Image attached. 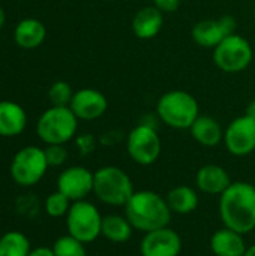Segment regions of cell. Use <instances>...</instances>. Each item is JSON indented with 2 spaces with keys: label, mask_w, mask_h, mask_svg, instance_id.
I'll use <instances>...</instances> for the list:
<instances>
[{
  "label": "cell",
  "mask_w": 255,
  "mask_h": 256,
  "mask_svg": "<svg viewBox=\"0 0 255 256\" xmlns=\"http://www.w3.org/2000/svg\"><path fill=\"white\" fill-rule=\"evenodd\" d=\"M141 256H179L183 249L182 237L170 226L146 232L140 242Z\"/></svg>",
  "instance_id": "8fae6325"
},
{
  "label": "cell",
  "mask_w": 255,
  "mask_h": 256,
  "mask_svg": "<svg viewBox=\"0 0 255 256\" xmlns=\"http://www.w3.org/2000/svg\"><path fill=\"white\" fill-rule=\"evenodd\" d=\"M45 152L36 146H27L20 148L11 162L9 172L12 180L23 188H32L38 184L48 170Z\"/></svg>",
  "instance_id": "52a82bcc"
},
{
  "label": "cell",
  "mask_w": 255,
  "mask_h": 256,
  "mask_svg": "<svg viewBox=\"0 0 255 256\" xmlns=\"http://www.w3.org/2000/svg\"><path fill=\"white\" fill-rule=\"evenodd\" d=\"M77 147L80 150V153L83 156H87L90 153H93L95 147H96V140L93 135L90 134H84V135H80L77 138Z\"/></svg>",
  "instance_id": "83f0119b"
},
{
  "label": "cell",
  "mask_w": 255,
  "mask_h": 256,
  "mask_svg": "<svg viewBox=\"0 0 255 256\" xmlns=\"http://www.w3.org/2000/svg\"><path fill=\"white\" fill-rule=\"evenodd\" d=\"M47 38V28L42 21L36 18H26L15 26L14 40L23 50L38 48Z\"/></svg>",
  "instance_id": "d6986e66"
},
{
  "label": "cell",
  "mask_w": 255,
  "mask_h": 256,
  "mask_svg": "<svg viewBox=\"0 0 255 256\" xmlns=\"http://www.w3.org/2000/svg\"><path fill=\"white\" fill-rule=\"evenodd\" d=\"M164 12L156 6H144L132 18V32L138 39H153L164 26Z\"/></svg>",
  "instance_id": "ac0fdd59"
},
{
  "label": "cell",
  "mask_w": 255,
  "mask_h": 256,
  "mask_svg": "<svg viewBox=\"0 0 255 256\" xmlns=\"http://www.w3.org/2000/svg\"><path fill=\"white\" fill-rule=\"evenodd\" d=\"M123 208L134 230L143 234L170 226L173 218L165 196L153 190H135Z\"/></svg>",
  "instance_id": "7a4b0ae2"
},
{
  "label": "cell",
  "mask_w": 255,
  "mask_h": 256,
  "mask_svg": "<svg viewBox=\"0 0 255 256\" xmlns=\"http://www.w3.org/2000/svg\"><path fill=\"white\" fill-rule=\"evenodd\" d=\"M74 93L75 92L72 90L69 82H66V81H56L48 88V99H50L53 106H69Z\"/></svg>",
  "instance_id": "484cf974"
},
{
  "label": "cell",
  "mask_w": 255,
  "mask_h": 256,
  "mask_svg": "<svg viewBox=\"0 0 255 256\" xmlns=\"http://www.w3.org/2000/svg\"><path fill=\"white\" fill-rule=\"evenodd\" d=\"M69 108L78 120L93 122L105 114L108 100L105 94L96 88H81L74 93Z\"/></svg>",
  "instance_id": "5bb4252c"
},
{
  "label": "cell",
  "mask_w": 255,
  "mask_h": 256,
  "mask_svg": "<svg viewBox=\"0 0 255 256\" xmlns=\"http://www.w3.org/2000/svg\"><path fill=\"white\" fill-rule=\"evenodd\" d=\"M126 152L131 160H134L137 165H153L162 152V142L156 128L147 126L144 123L132 128L126 136Z\"/></svg>",
  "instance_id": "9c48e42d"
},
{
  "label": "cell",
  "mask_w": 255,
  "mask_h": 256,
  "mask_svg": "<svg viewBox=\"0 0 255 256\" xmlns=\"http://www.w3.org/2000/svg\"><path fill=\"white\" fill-rule=\"evenodd\" d=\"M254 20H255V6H254Z\"/></svg>",
  "instance_id": "836d02e7"
},
{
  "label": "cell",
  "mask_w": 255,
  "mask_h": 256,
  "mask_svg": "<svg viewBox=\"0 0 255 256\" xmlns=\"http://www.w3.org/2000/svg\"><path fill=\"white\" fill-rule=\"evenodd\" d=\"M27 114L24 108L12 100H0V136L14 138L24 132Z\"/></svg>",
  "instance_id": "e0dca14e"
},
{
  "label": "cell",
  "mask_w": 255,
  "mask_h": 256,
  "mask_svg": "<svg viewBox=\"0 0 255 256\" xmlns=\"http://www.w3.org/2000/svg\"><path fill=\"white\" fill-rule=\"evenodd\" d=\"M219 218L224 226L246 236L255 230V186L233 182L219 196Z\"/></svg>",
  "instance_id": "6da1fadb"
},
{
  "label": "cell",
  "mask_w": 255,
  "mask_h": 256,
  "mask_svg": "<svg viewBox=\"0 0 255 256\" xmlns=\"http://www.w3.org/2000/svg\"><path fill=\"white\" fill-rule=\"evenodd\" d=\"M209 246L213 256H243L248 249L243 236L227 226L212 234Z\"/></svg>",
  "instance_id": "2e32d148"
},
{
  "label": "cell",
  "mask_w": 255,
  "mask_h": 256,
  "mask_svg": "<svg viewBox=\"0 0 255 256\" xmlns=\"http://www.w3.org/2000/svg\"><path fill=\"white\" fill-rule=\"evenodd\" d=\"M51 250H53L54 256H89L86 244L81 243L80 240L74 238L69 234L59 237L53 243Z\"/></svg>",
  "instance_id": "cb8c5ba5"
},
{
  "label": "cell",
  "mask_w": 255,
  "mask_h": 256,
  "mask_svg": "<svg viewBox=\"0 0 255 256\" xmlns=\"http://www.w3.org/2000/svg\"><path fill=\"white\" fill-rule=\"evenodd\" d=\"M78 129V118L69 106H53L45 110L36 122L38 138L50 144H66Z\"/></svg>",
  "instance_id": "5b68a950"
},
{
  "label": "cell",
  "mask_w": 255,
  "mask_h": 256,
  "mask_svg": "<svg viewBox=\"0 0 255 256\" xmlns=\"http://www.w3.org/2000/svg\"><path fill=\"white\" fill-rule=\"evenodd\" d=\"M161 12H176L180 6V0H152Z\"/></svg>",
  "instance_id": "f1b7e54d"
},
{
  "label": "cell",
  "mask_w": 255,
  "mask_h": 256,
  "mask_svg": "<svg viewBox=\"0 0 255 256\" xmlns=\"http://www.w3.org/2000/svg\"><path fill=\"white\" fill-rule=\"evenodd\" d=\"M224 146L236 158H245L255 152V120L248 116L234 118L224 129Z\"/></svg>",
  "instance_id": "30bf717a"
},
{
  "label": "cell",
  "mask_w": 255,
  "mask_h": 256,
  "mask_svg": "<svg viewBox=\"0 0 255 256\" xmlns=\"http://www.w3.org/2000/svg\"><path fill=\"white\" fill-rule=\"evenodd\" d=\"M231 177L221 165L209 164L201 166L195 176V186L200 192L212 196H221L231 184Z\"/></svg>",
  "instance_id": "9a60e30c"
},
{
  "label": "cell",
  "mask_w": 255,
  "mask_h": 256,
  "mask_svg": "<svg viewBox=\"0 0 255 256\" xmlns=\"http://www.w3.org/2000/svg\"><path fill=\"white\" fill-rule=\"evenodd\" d=\"M134 234V226L131 225V222L128 220V218L123 214H107L102 219V231H101V237H104L105 240L116 243V244H122L131 240Z\"/></svg>",
  "instance_id": "7402d4cb"
},
{
  "label": "cell",
  "mask_w": 255,
  "mask_h": 256,
  "mask_svg": "<svg viewBox=\"0 0 255 256\" xmlns=\"http://www.w3.org/2000/svg\"><path fill=\"white\" fill-rule=\"evenodd\" d=\"M71 206H72V201L66 195H63L62 192L56 190L45 198L44 210L50 218L60 219V218H66Z\"/></svg>",
  "instance_id": "d4e9b609"
},
{
  "label": "cell",
  "mask_w": 255,
  "mask_h": 256,
  "mask_svg": "<svg viewBox=\"0 0 255 256\" xmlns=\"http://www.w3.org/2000/svg\"><path fill=\"white\" fill-rule=\"evenodd\" d=\"M95 172L81 165L65 168L57 177V190L66 195L72 202L86 200L93 194Z\"/></svg>",
  "instance_id": "7c38bea8"
},
{
  "label": "cell",
  "mask_w": 255,
  "mask_h": 256,
  "mask_svg": "<svg viewBox=\"0 0 255 256\" xmlns=\"http://www.w3.org/2000/svg\"><path fill=\"white\" fill-rule=\"evenodd\" d=\"M44 152H45L48 166H53V168L65 165V162L68 160V156H69L65 144H50L44 148Z\"/></svg>",
  "instance_id": "4316f807"
},
{
  "label": "cell",
  "mask_w": 255,
  "mask_h": 256,
  "mask_svg": "<svg viewBox=\"0 0 255 256\" xmlns=\"http://www.w3.org/2000/svg\"><path fill=\"white\" fill-rule=\"evenodd\" d=\"M158 118L173 129H188L200 116L197 99L185 90H171L164 93L156 104Z\"/></svg>",
  "instance_id": "3957f363"
},
{
  "label": "cell",
  "mask_w": 255,
  "mask_h": 256,
  "mask_svg": "<svg viewBox=\"0 0 255 256\" xmlns=\"http://www.w3.org/2000/svg\"><path fill=\"white\" fill-rule=\"evenodd\" d=\"M191 136L203 147H216L224 141V129L210 116H198L189 128Z\"/></svg>",
  "instance_id": "ffe728a7"
},
{
  "label": "cell",
  "mask_w": 255,
  "mask_h": 256,
  "mask_svg": "<svg viewBox=\"0 0 255 256\" xmlns=\"http://www.w3.org/2000/svg\"><path fill=\"white\" fill-rule=\"evenodd\" d=\"M5 22H6V12H5V9L0 6V28L5 26Z\"/></svg>",
  "instance_id": "1f68e13d"
},
{
  "label": "cell",
  "mask_w": 255,
  "mask_h": 256,
  "mask_svg": "<svg viewBox=\"0 0 255 256\" xmlns=\"http://www.w3.org/2000/svg\"><path fill=\"white\" fill-rule=\"evenodd\" d=\"M30 240L21 231H8L0 237V256H29Z\"/></svg>",
  "instance_id": "603a6c76"
},
{
  "label": "cell",
  "mask_w": 255,
  "mask_h": 256,
  "mask_svg": "<svg viewBox=\"0 0 255 256\" xmlns=\"http://www.w3.org/2000/svg\"><path fill=\"white\" fill-rule=\"evenodd\" d=\"M29 256H54V254H53L51 248H44V246H41V248L32 249V252L29 254Z\"/></svg>",
  "instance_id": "f546056e"
},
{
  "label": "cell",
  "mask_w": 255,
  "mask_h": 256,
  "mask_svg": "<svg viewBox=\"0 0 255 256\" xmlns=\"http://www.w3.org/2000/svg\"><path fill=\"white\" fill-rule=\"evenodd\" d=\"M243 256H255V243L251 244V246H248V249H246V252H245Z\"/></svg>",
  "instance_id": "d6a6232c"
},
{
  "label": "cell",
  "mask_w": 255,
  "mask_h": 256,
  "mask_svg": "<svg viewBox=\"0 0 255 256\" xmlns=\"http://www.w3.org/2000/svg\"><path fill=\"white\" fill-rule=\"evenodd\" d=\"M245 116H248V117H251L252 120H255V99H252V100L248 104Z\"/></svg>",
  "instance_id": "4dcf8cb0"
},
{
  "label": "cell",
  "mask_w": 255,
  "mask_h": 256,
  "mask_svg": "<svg viewBox=\"0 0 255 256\" xmlns=\"http://www.w3.org/2000/svg\"><path fill=\"white\" fill-rule=\"evenodd\" d=\"M233 33H236V20L230 15L218 20H201L191 30L194 42L203 48H215Z\"/></svg>",
  "instance_id": "4fadbf2b"
},
{
  "label": "cell",
  "mask_w": 255,
  "mask_h": 256,
  "mask_svg": "<svg viewBox=\"0 0 255 256\" xmlns=\"http://www.w3.org/2000/svg\"><path fill=\"white\" fill-rule=\"evenodd\" d=\"M165 200L173 214H182V216L194 213L200 204L197 189L188 184L174 186L173 189L168 190V194L165 195Z\"/></svg>",
  "instance_id": "44dd1931"
},
{
  "label": "cell",
  "mask_w": 255,
  "mask_h": 256,
  "mask_svg": "<svg viewBox=\"0 0 255 256\" xmlns=\"http://www.w3.org/2000/svg\"><path fill=\"white\" fill-rule=\"evenodd\" d=\"M135 192L132 178L119 166L107 165L95 171L93 195L105 206L125 207Z\"/></svg>",
  "instance_id": "277c9868"
},
{
  "label": "cell",
  "mask_w": 255,
  "mask_h": 256,
  "mask_svg": "<svg viewBox=\"0 0 255 256\" xmlns=\"http://www.w3.org/2000/svg\"><path fill=\"white\" fill-rule=\"evenodd\" d=\"M113 2H119V0H113Z\"/></svg>",
  "instance_id": "e575fe53"
},
{
  "label": "cell",
  "mask_w": 255,
  "mask_h": 256,
  "mask_svg": "<svg viewBox=\"0 0 255 256\" xmlns=\"http://www.w3.org/2000/svg\"><path fill=\"white\" fill-rule=\"evenodd\" d=\"M252 57L254 52L251 44L237 33L227 36L213 48V63L218 69L227 74H239L245 70L251 64Z\"/></svg>",
  "instance_id": "ba28073f"
},
{
  "label": "cell",
  "mask_w": 255,
  "mask_h": 256,
  "mask_svg": "<svg viewBox=\"0 0 255 256\" xmlns=\"http://www.w3.org/2000/svg\"><path fill=\"white\" fill-rule=\"evenodd\" d=\"M65 219L68 234L81 243L89 244L101 237L104 216L93 202L87 200L72 202Z\"/></svg>",
  "instance_id": "8992f818"
}]
</instances>
